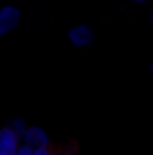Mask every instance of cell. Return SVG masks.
<instances>
[{
  "instance_id": "cell-2",
  "label": "cell",
  "mask_w": 153,
  "mask_h": 155,
  "mask_svg": "<svg viewBox=\"0 0 153 155\" xmlns=\"http://www.w3.org/2000/svg\"><path fill=\"white\" fill-rule=\"evenodd\" d=\"M67 36H69V41H70L76 49H86V47H90V45L94 43V40H96V35H94L92 27L86 25V24H79V25L70 27L69 33H67Z\"/></svg>"
},
{
  "instance_id": "cell-5",
  "label": "cell",
  "mask_w": 153,
  "mask_h": 155,
  "mask_svg": "<svg viewBox=\"0 0 153 155\" xmlns=\"http://www.w3.org/2000/svg\"><path fill=\"white\" fill-rule=\"evenodd\" d=\"M7 126L22 139V135H24V132H25V128H27V123H25L24 117H13V119L7 123Z\"/></svg>"
},
{
  "instance_id": "cell-7",
  "label": "cell",
  "mask_w": 153,
  "mask_h": 155,
  "mask_svg": "<svg viewBox=\"0 0 153 155\" xmlns=\"http://www.w3.org/2000/svg\"><path fill=\"white\" fill-rule=\"evenodd\" d=\"M33 153H34V150H33V148H29L27 144L20 143V146L16 148V153H15V155H33Z\"/></svg>"
},
{
  "instance_id": "cell-3",
  "label": "cell",
  "mask_w": 153,
  "mask_h": 155,
  "mask_svg": "<svg viewBox=\"0 0 153 155\" xmlns=\"http://www.w3.org/2000/svg\"><path fill=\"white\" fill-rule=\"evenodd\" d=\"M22 143L27 144V146L33 148V150H38V148L50 146V137H49V134H47L41 126H36V124L29 126V124H27V128H25V132H24V135H22Z\"/></svg>"
},
{
  "instance_id": "cell-1",
  "label": "cell",
  "mask_w": 153,
  "mask_h": 155,
  "mask_svg": "<svg viewBox=\"0 0 153 155\" xmlns=\"http://www.w3.org/2000/svg\"><path fill=\"white\" fill-rule=\"evenodd\" d=\"M22 20V13L16 5H4L0 7V38L13 33Z\"/></svg>"
},
{
  "instance_id": "cell-9",
  "label": "cell",
  "mask_w": 153,
  "mask_h": 155,
  "mask_svg": "<svg viewBox=\"0 0 153 155\" xmlns=\"http://www.w3.org/2000/svg\"><path fill=\"white\" fill-rule=\"evenodd\" d=\"M150 24H151V27H153V11H151V15H150Z\"/></svg>"
},
{
  "instance_id": "cell-4",
  "label": "cell",
  "mask_w": 153,
  "mask_h": 155,
  "mask_svg": "<svg viewBox=\"0 0 153 155\" xmlns=\"http://www.w3.org/2000/svg\"><path fill=\"white\" fill-rule=\"evenodd\" d=\"M22 139L5 124L0 128V155H15Z\"/></svg>"
},
{
  "instance_id": "cell-8",
  "label": "cell",
  "mask_w": 153,
  "mask_h": 155,
  "mask_svg": "<svg viewBox=\"0 0 153 155\" xmlns=\"http://www.w3.org/2000/svg\"><path fill=\"white\" fill-rule=\"evenodd\" d=\"M132 2H133V4H137V5H141V4H146L148 0H132Z\"/></svg>"
},
{
  "instance_id": "cell-10",
  "label": "cell",
  "mask_w": 153,
  "mask_h": 155,
  "mask_svg": "<svg viewBox=\"0 0 153 155\" xmlns=\"http://www.w3.org/2000/svg\"><path fill=\"white\" fill-rule=\"evenodd\" d=\"M150 71H151V72H153V61H151V65H150Z\"/></svg>"
},
{
  "instance_id": "cell-6",
  "label": "cell",
  "mask_w": 153,
  "mask_h": 155,
  "mask_svg": "<svg viewBox=\"0 0 153 155\" xmlns=\"http://www.w3.org/2000/svg\"><path fill=\"white\" fill-rule=\"evenodd\" d=\"M33 155H65V153L60 152V150H56V148H52V146H45V148H38V150H34V153Z\"/></svg>"
}]
</instances>
